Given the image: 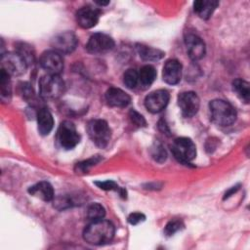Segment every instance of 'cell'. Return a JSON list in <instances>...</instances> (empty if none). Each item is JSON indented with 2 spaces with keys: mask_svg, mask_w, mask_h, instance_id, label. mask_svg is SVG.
I'll return each instance as SVG.
<instances>
[{
  "mask_svg": "<svg viewBox=\"0 0 250 250\" xmlns=\"http://www.w3.org/2000/svg\"><path fill=\"white\" fill-rule=\"evenodd\" d=\"M115 229L111 222L101 219L89 224L84 231L83 238L92 245H104L111 241L114 236Z\"/></svg>",
  "mask_w": 250,
  "mask_h": 250,
  "instance_id": "1",
  "label": "cell"
},
{
  "mask_svg": "<svg viewBox=\"0 0 250 250\" xmlns=\"http://www.w3.org/2000/svg\"><path fill=\"white\" fill-rule=\"evenodd\" d=\"M211 118L214 123L220 126H229L236 119L234 107L228 102L216 99L209 104Z\"/></svg>",
  "mask_w": 250,
  "mask_h": 250,
  "instance_id": "2",
  "label": "cell"
},
{
  "mask_svg": "<svg viewBox=\"0 0 250 250\" xmlns=\"http://www.w3.org/2000/svg\"><path fill=\"white\" fill-rule=\"evenodd\" d=\"M87 133L92 142L99 147L104 148L111 137V131L106 123L103 119H93L87 124Z\"/></svg>",
  "mask_w": 250,
  "mask_h": 250,
  "instance_id": "3",
  "label": "cell"
},
{
  "mask_svg": "<svg viewBox=\"0 0 250 250\" xmlns=\"http://www.w3.org/2000/svg\"><path fill=\"white\" fill-rule=\"evenodd\" d=\"M64 89L62 79L59 74H46L39 80V93L44 99H57Z\"/></svg>",
  "mask_w": 250,
  "mask_h": 250,
  "instance_id": "4",
  "label": "cell"
},
{
  "mask_svg": "<svg viewBox=\"0 0 250 250\" xmlns=\"http://www.w3.org/2000/svg\"><path fill=\"white\" fill-rule=\"evenodd\" d=\"M57 141L64 149L75 147L80 142V135L78 134L75 125L70 121L62 122L57 132Z\"/></svg>",
  "mask_w": 250,
  "mask_h": 250,
  "instance_id": "5",
  "label": "cell"
},
{
  "mask_svg": "<svg viewBox=\"0 0 250 250\" xmlns=\"http://www.w3.org/2000/svg\"><path fill=\"white\" fill-rule=\"evenodd\" d=\"M171 149L175 158L185 164L189 163L196 155V146L194 143L186 137L176 139Z\"/></svg>",
  "mask_w": 250,
  "mask_h": 250,
  "instance_id": "6",
  "label": "cell"
},
{
  "mask_svg": "<svg viewBox=\"0 0 250 250\" xmlns=\"http://www.w3.org/2000/svg\"><path fill=\"white\" fill-rule=\"evenodd\" d=\"M27 63L18 53H7L1 57V69L9 75L21 76L25 73Z\"/></svg>",
  "mask_w": 250,
  "mask_h": 250,
  "instance_id": "7",
  "label": "cell"
},
{
  "mask_svg": "<svg viewBox=\"0 0 250 250\" xmlns=\"http://www.w3.org/2000/svg\"><path fill=\"white\" fill-rule=\"evenodd\" d=\"M114 47L113 39L104 33L93 34L86 45V49L91 54H104L111 51Z\"/></svg>",
  "mask_w": 250,
  "mask_h": 250,
  "instance_id": "8",
  "label": "cell"
},
{
  "mask_svg": "<svg viewBox=\"0 0 250 250\" xmlns=\"http://www.w3.org/2000/svg\"><path fill=\"white\" fill-rule=\"evenodd\" d=\"M78 43L76 35L71 31H64L57 34L51 41L53 49L60 54H68L75 50Z\"/></svg>",
  "mask_w": 250,
  "mask_h": 250,
  "instance_id": "9",
  "label": "cell"
},
{
  "mask_svg": "<svg viewBox=\"0 0 250 250\" xmlns=\"http://www.w3.org/2000/svg\"><path fill=\"white\" fill-rule=\"evenodd\" d=\"M178 104L185 117H192L195 115L200 106V101L196 93L192 91L183 92L178 96Z\"/></svg>",
  "mask_w": 250,
  "mask_h": 250,
  "instance_id": "10",
  "label": "cell"
},
{
  "mask_svg": "<svg viewBox=\"0 0 250 250\" xmlns=\"http://www.w3.org/2000/svg\"><path fill=\"white\" fill-rule=\"evenodd\" d=\"M40 65L50 74H60L63 68V61L60 53L55 50L44 52L39 60Z\"/></svg>",
  "mask_w": 250,
  "mask_h": 250,
  "instance_id": "11",
  "label": "cell"
},
{
  "mask_svg": "<svg viewBox=\"0 0 250 250\" xmlns=\"http://www.w3.org/2000/svg\"><path fill=\"white\" fill-rule=\"evenodd\" d=\"M170 95L164 89L151 92L146 97L145 105L146 109L152 113H157L164 109L169 103Z\"/></svg>",
  "mask_w": 250,
  "mask_h": 250,
  "instance_id": "12",
  "label": "cell"
},
{
  "mask_svg": "<svg viewBox=\"0 0 250 250\" xmlns=\"http://www.w3.org/2000/svg\"><path fill=\"white\" fill-rule=\"evenodd\" d=\"M100 18V11L91 6L80 8L76 12V21L83 28H91L95 26Z\"/></svg>",
  "mask_w": 250,
  "mask_h": 250,
  "instance_id": "13",
  "label": "cell"
},
{
  "mask_svg": "<svg viewBox=\"0 0 250 250\" xmlns=\"http://www.w3.org/2000/svg\"><path fill=\"white\" fill-rule=\"evenodd\" d=\"M185 42L187 46V51L191 60L197 61L204 57L206 51L205 44L199 36L193 33H189L186 36Z\"/></svg>",
  "mask_w": 250,
  "mask_h": 250,
  "instance_id": "14",
  "label": "cell"
},
{
  "mask_svg": "<svg viewBox=\"0 0 250 250\" xmlns=\"http://www.w3.org/2000/svg\"><path fill=\"white\" fill-rule=\"evenodd\" d=\"M163 80L170 85H175L180 82L182 77V64L175 59L168 60L162 70Z\"/></svg>",
  "mask_w": 250,
  "mask_h": 250,
  "instance_id": "15",
  "label": "cell"
},
{
  "mask_svg": "<svg viewBox=\"0 0 250 250\" xmlns=\"http://www.w3.org/2000/svg\"><path fill=\"white\" fill-rule=\"evenodd\" d=\"M105 101L110 106L125 107L130 104L131 98L123 90L111 87L105 92Z\"/></svg>",
  "mask_w": 250,
  "mask_h": 250,
  "instance_id": "16",
  "label": "cell"
},
{
  "mask_svg": "<svg viewBox=\"0 0 250 250\" xmlns=\"http://www.w3.org/2000/svg\"><path fill=\"white\" fill-rule=\"evenodd\" d=\"M28 192L46 202L52 201L54 198V189L48 182H40L28 188Z\"/></svg>",
  "mask_w": 250,
  "mask_h": 250,
  "instance_id": "17",
  "label": "cell"
},
{
  "mask_svg": "<svg viewBox=\"0 0 250 250\" xmlns=\"http://www.w3.org/2000/svg\"><path fill=\"white\" fill-rule=\"evenodd\" d=\"M38 131L41 135H48L54 127V119L51 112L47 108H41L37 113Z\"/></svg>",
  "mask_w": 250,
  "mask_h": 250,
  "instance_id": "18",
  "label": "cell"
},
{
  "mask_svg": "<svg viewBox=\"0 0 250 250\" xmlns=\"http://www.w3.org/2000/svg\"><path fill=\"white\" fill-rule=\"evenodd\" d=\"M219 5L218 1H210V0H198L193 3V10L194 12L201 18V19H208L214 10Z\"/></svg>",
  "mask_w": 250,
  "mask_h": 250,
  "instance_id": "19",
  "label": "cell"
},
{
  "mask_svg": "<svg viewBox=\"0 0 250 250\" xmlns=\"http://www.w3.org/2000/svg\"><path fill=\"white\" fill-rule=\"evenodd\" d=\"M136 50H137L139 56L144 61H147V62L159 61L164 56V53L162 51L152 48V47H149V46L143 45V44H137Z\"/></svg>",
  "mask_w": 250,
  "mask_h": 250,
  "instance_id": "20",
  "label": "cell"
},
{
  "mask_svg": "<svg viewBox=\"0 0 250 250\" xmlns=\"http://www.w3.org/2000/svg\"><path fill=\"white\" fill-rule=\"evenodd\" d=\"M139 83L143 88H148L156 78V70L152 65H144L138 72Z\"/></svg>",
  "mask_w": 250,
  "mask_h": 250,
  "instance_id": "21",
  "label": "cell"
},
{
  "mask_svg": "<svg viewBox=\"0 0 250 250\" xmlns=\"http://www.w3.org/2000/svg\"><path fill=\"white\" fill-rule=\"evenodd\" d=\"M232 89L236 93L237 97L244 102L245 104L249 103V97H250V88L249 83L243 79H235L232 82Z\"/></svg>",
  "mask_w": 250,
  "mask_h": 250,
  "instance_id": "22",
  "label": "cell"
},
{
  "mask_svg": "<svg viewBox=\"0 0 250 250\" xmlns=\"http://www.w3.org/2000/svg\"><path fill=\"white\" fill-rule=\"evenodd\" d=\"M0 91H1V99L3 101H9L12 94L11 80H10V75L3 69H1V75H0Z\"/></svg>",
  "mask_w": 250,
  "mask_h": 250,
  "instance_id": "23",
  "label": "cell"
},
{
  "mask_svg": "<svg viewBox=\"0 0 250 250\" xmlns=\"http://www.w3.org/2000/svg\"><path fill=\"white\" fill-rule=\"evenodd\" d=\"M104 215H105V209L100 203H92L91 205H89L87 209V217L92 221L104 219Z\"/></svg>",
  "mask_w": 250,
  "mask_h": 250,
  "instance_id": "24",
  "label": "cell"
},
{
  "mask_svg": "<svg viewBox=\"0 0 250 250\" xmlns=\"http://www.w3.org/2000/svg\"><path fill=\"white\" fill-rule=\"evenodd\" d=\"M123 82L129 89H134L139 84L138 72L133 68L127 69L123 75Z\"/></svg>",
  "mask_w": 250,
  "mask_h": 250,
  "instance_id": "25",
  "label": "cell"
},
{
  "mask_svg": "<svg viewBox=\"0 0 250 250\" xmlns=\"http://www.w3.org/2000/svg\"><path fill=\"white\" fill-rule=\"evenodd\" d=\"M95 185H97L100 188L104 190H116L120 193L121 196L126 197V191L124 188H121L118 187V185L113 181H104V182H96Z\"/></svg>",
  "mask_w": 250,
  "mask_h": 250,
  "instance_id": "26",
  "label": "cell"
},
{
  "mask_svg": "<svg viewBox=\"0 0 250 250\" xmlns=\"http://www.w3.org/2000/svg\"><path fill=\"white\" fill-rule=\"evenodd\" d=\"M18 54L23 58L27 64L34 61V54L32 52V49L26 44H21L20 46H18Z\"/></svg>",
  "mask_w": 250,
  "mask_h": 250,
  "instance_id": "27",
  "label": "cell"
},
{
  "mask_svg": "<svg viewBox=\"0 0 250 250\" xmlns=\"http://www.w3.org/2000/svg\"><path fill=\"white\" fill-rule=\"evenodd\" d=\"M151 156L157 162H163L166 159V151L161 144L156 143L151 148Z\"/></svg>",
  "mask_w": 250,
  "mask_h": 250,
  "instance_id": "28",
  "label": "cell"
},
{
  "mask_svg": "<svg viewBox=\"0 0 250 250\" xmlns=\"http://www.w3.org/2000/svg\"><path fill=\"white\" fill-rule=\"evenodd\" d=\"M183 227H184V224L182 223V221H180V220H171V221L168 222V224L165 226L164 233H165V235H167V236H171V235H173L175 232H177L178 230H180Z\"/></svg>",
  "mask_w": 250,
  "mask_h": 250,
  "instance_id": "29",
  "label": "cell"
},
{
  "mask_svg": "<svg viewBox=\"0 0 250 250\" xmlns=\"http://www.w3.org/2000/svg\"><path fill=\"white\" fill-rule=\"evenodd\" d=\"M129 117L131 119V122L136 125L137 127H145L146 125V122L143 115H141L139 112H137L134 109H131L129 112Z\"/></svg>",
  "mask_w": 250,
  "mask_h": 250,
  "instance_id": "30",
  "label": "cell"
},
{
  "mask_svg": "<svg viewBox=\"0 0 250 250\" xmlns=\"http://www.w3.org/2000/svg\"><path fill=\"white\" fill-rule=\"evenodd\" d=\"M100 161V157L98 156H94L92 158H89L83 162H80V163H77L76 165V168H77V171H80V172H85V171H88V169L92 166H94L95 164H97L98 162Z\"/></svg>",
  "mask_w": 250,
  "mask_h": 250,
  "instance_id": "31",
  "label": "cell"
},
{
  "mask_svg": "<svg viewBox=\"0 0 250 250\" xmlns=\"http://www.w3.org/2000/svg\"><path fill=\"white\" fill-rule=\"evenodd\" d=\"M146 220V216L140 212H135V213H132L129 215L128 217V222L133 225V226H136V225H139L140 223L144 222Z\"/></svg>",
  "mask_w": 250,
  "mask_h": 250,
  "instance_id": "32",
  "label": "cell"
},
{
  "mask_svg": "<svg viewBox=\"0 0 250 250\" xmlns=\"http://www.w3.org/2000/svg\"><path fill=\"white\" fill-rule=\"evenodd\" d=\"M21 93H22V96L25 100L27 101H30V99L32 100V98H34V93L32 91V89L29 87L28 84H23L21 86Z\"/></svg>",
  "mask_w": 250,
  "mask_h": 250,
  "instance_id": "33",
  "label": "cell"
},
{
  "mask_svg": "<svg viewBox=\"0 0 250 250\" xmlns=\"http://www.w3.org/2000/svg\"><path fill=\"white\" fill-rule=\"evenodd\" d=\"M159 128H160L164 133H166V134L169 133V129L167 128V126H166V124H165V122H164L163 120H161V121L159 122Z\"/></svg>",
  "mask_w": 250,
  "mask_h": 250,
  "instance_id": "34",
  "label": "cell"
},
{
  "mask_svg": "<svg viewBox=\"0 0 250 250\" xmlns=\"http://www.w3.org/2000/svg\"><path fill=\"white\" fill-rule=\"evenodd\" d=\"M237 189H238V187H233V188H230L228 192H226V194H225V197H224V198H228L229 196H230V194H231V193L235 192Z\"/></svg>",
  "mask_w": 250,
  "mask_h": 250,
  "instance_id": "35",
  "label": "cell"
}]
</instances>
